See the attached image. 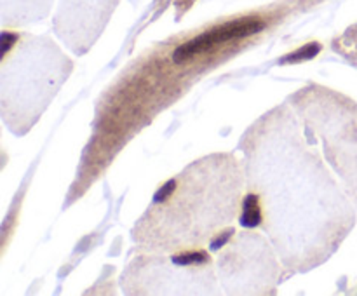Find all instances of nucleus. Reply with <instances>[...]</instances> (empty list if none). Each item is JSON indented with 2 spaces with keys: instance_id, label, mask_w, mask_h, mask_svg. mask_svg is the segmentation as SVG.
Wrapping results in <instances>:
<instances>
[{
  "instance_id": "1",
  "label": "nucleus",
  "mask_w": 357,
  "mask_h": 296,
  "mask_svg": "<svg viewBox=\"0 0 357 296\" xmlns=\"http://www.w3.org/2000/svg\"><path fill=\"white\" fill-rule=\"evenodd\" d=\"M241 148L248 195L282 267L305 274L330 260L354 226V202L328 171L291 104L261 115Z\"/></svg>"
},
{
  "instance_id": "2",
  "label": "nucleus",
  "mask_w": 357,
  "mask_h": 296,
  "mask_svg": "<svg viewBox=\"0 0 357 296\" xmlns=\"http://www.w3.org/2000/svg\"><path fill=\"white\" fill-rule=\"evenodd\" d=\"M246 169L232 152L188 164L153 194L131 230L139 254L202 249L241 216Z\"/></svg>"
},
{
  "instance_id": "3",
  "label": "nucleus",
  "mask_w": 357,
  "mask_h": 296,
  "mask_svg": "<svg viewBox=\"0 0 357 296\" xmlns=\"http://www.w3.org/2000/svg\"><path fill=\"white\" fill-rule=\"evenodd\" d=\"M72 70L73 63L47 35H17L3 30L0 66L3 124L16 136L26 134Z\"/></svg>"
},
{
  "instance_id": "4",
  "label": "nucleus",
  "mask_w": 357,
  "mask_h": 296,
  "mask_svg": "<svg viewBox=\"0 0 357 296\" xmlns=\"http://www.w3.org/2000/svg\"><path fill=\"white\" fill-rule=\"evenodd\" d=\"M288 103L357 205V103L316 84L300 89Z\"/></svg>"
},
{
  "instance_id": "5",
  "label": "nucleus",
  "mask_w": 357,
  "mask_h": 296,
  "mask_svg": "<svg viewBox=\"0 0 357 296\" xmlns=\"http://www.w3.org/2000/svg\"><path fill=\"white\" fill-rule=\"evenodd\" d=\"M208 251L139 254L122 274L128 295H216V274Z\"/></svg>"
},
{
  "instance_id": "6",
  "label": "nucleus",
  "mask_w": 357,
  "mask_h": 296,
  "mask_svg": "<svg viewBox=\"0 0 357 296\" xmlns=\"http://www.w3.org/2000/svg\"><path fill=\"white\" fill-rule=\"evenodd\" d=\"M261 233H237L220 251L216 267L225 295H274L281 282L278 256Z\"/></svg>"
},
{
  "instance_id": "7",
  "label": "nucleus",
  "mask_w": 357,
  "mask_h": 296,
  "mask_svg": "<svg viewBox=\"0 0 357 296\" xmlns=\"http://www.w3.org/2000/svg\"><path fill=\"white\" fill-rule=\"evenodd\" d=\"M119 0H59L54 31L72 52L82 56L100 38Z\"/></svg>"
},
{
  "instance_id": "8",
  "label": "nucleus",
  "mask_w": 357,
  "mask_h": 296,
  "mask_svg": "<svg viewBox=\"0 0 357 296\" xmlns=\"http://www.w3.org/2000/svg\"><path fill=\"white\" fill-rule=\"evenodd\" d=\"M52 0H2V24L24 26L37 23L49 14Z\"/></svg>"
},
{
  "instance_id": "9",
  "label": "nucleus",
  "mask_w": 357,
  "mask_h": 296,
  "mask_svg": "<svg viewBox=\"0 0 357 296\" xmlns=\"http://www.w3.org/2000/svg\"><path fill=\"white\" fill-rule=\"evenodd\" d=\"M333 49L357 68V23L349 26L337 40H333Z\"/></svg>"
}]
</instances>
